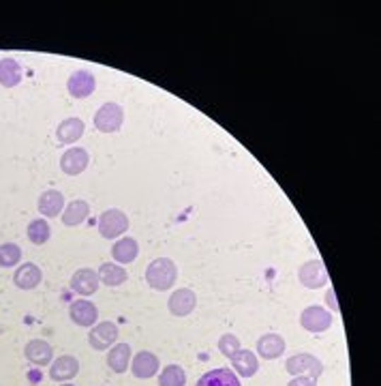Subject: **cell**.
Here are the masks:
<instances>
[{
	"mask_svg": "<svg viewBox=\"0 0 381 386\" xmlns=\"http://www.w3.org/2000/svg\"><path fill=\"white\" fill-rule=\"evenodd\" d=\"M287 386H317V380L311 378V375H295L289 380Z\"/></svg>",
	"mask_w": 381,
	"mask_h": 386,
	"instance_id": "obj_31",
	"label": "cell"
},
{
	"mask_svg": "<svg viewBox=\"0 0 381 386\" xmlns=\"http://www.w3.org/2000/svg\"><path fill=\"white\" fill-rule=\"evenodd\" d=\"M332 322H334L332 314L322 305H311L300 314V324L309 333H326L332 327Z\"/></svg>",
	"mask_w": 381,
	"mask_h": 386,
	"instance_id": "obj_3",
	"label": "cell"
},
{
	"mask_svg": "<svg viewBox=\"0 0 381 386\" xmlns=\"http://www.w3.org/2000/svg\"><path fill=\"white\" fill-rule=\"evenodd\" d=\"M118 339V327L114 322H99L93 327L90 335H88V344L93 350H110Z\"/></svg>",
	"mask_w": 381,
	"mask_h": 386,
	"instance_id": "obj_10",
	"label": "cell"
},
{
	"mask_svg": "<svg viewBox=\"0 0 381 386\" xmlns=\"http://www.w3.org/2000/svg\"><path fill=\"white\" fill-rule=\"evenodd\" d=\"M232 367L236 369L234 373H238L240 378H253L259 369L257 356L251 350H240L234 358H232Z\"/></svg>",
	"mask_w": 381,
	"mask_h": 386,
	"instance_id": "obj_25",
	"label": "cell"
},
{
	"mask_svg": "<svg viewBox=\"0 0 381 386\" xmlns=\"http://www.w3.org/2000/svg\"><path fill=\"white\" fill-rule=\"evenodd\" d=\"M88 215H90V204L86 200H73L64 206L60 217L66 227H75V225L84 223L88 219Z\"/></svg>",
	"mask_w": 381,
	"mask_h": 386,
	"instance_id": "obj_19",
	"label": "cell"
},
{
	"mask_svg": "<svg viewBox=\"0 0 381 386\" xmlns=\"http://www.w3.org/2000/svg\"><path fill=\"white\" fill-rule=\"evenodd\" d=\"M71 320L78 324V327H95L99 320V309L93 300L80 298V300H73L71 302Z\"/></svg>",
	"mask_w": 381,
	"mask_h": 386,
	"instance_id": "obj_13",
	"label": "cell"
},
{
	"mask_svg": "<svg viewBox=\"0 0 381 386\" xmlns=\"http://www.w3.org/2000/svg\"><path fill=\"white\" fill-rule=\"evenodd\" d=\"M52 237V227L47 223V219H33L28 223V241L33 245H45Z\"/></svg>",
	"mask_w": 381,
	"mask_h": 386,
	"instance_id": "obj_27",
	"label": "cell"
},
{
	"mask_svg": "<svg viewBox=\"0 0 381 386\" xmlns=\"http://www.w3.org/2000/svg\"><path fill=\"white\" fill-rule=\"evenodd\" d=\"M22 82V67L16 58L0 60V86L16 89Z\"/></svg>",
	"mask_w": 381,
	"mask_h": 386,
	"instance_id": "obj_24",
	"label": "cell"
},
{
	"mask_svg": "<svg viewBox=\"0 0 381 386\" xmlns=\"http://www.w3.org/2000/svg\"><path fill=\"white\" fill-rule=\"evenodd\" d=\"M66 89H69V95L73 99H86V97H90L95 93L97 80H95V75L90 71L80 69V71L71 73L69 82H66Z\"/></svg>",
	"mask_w": 381,
	"mask_h": 386,
	"instance_id": "obj_7",
	"label": "cell"
},
{
	"mask_svg": "<svg viewBox=\"0 0 381 386\" xmlns=\"http://www.w3.org/2000/svg\"><path fill=\"white\" fill-rule=\"evenodd\" d=\"M62 386H73L71 382H62Z\"/></svg>",
	"mask_w": 381,
	"mask_h": 386,
	"instance_id": "obj_33",
	"label": "cell"
},
{
	"mask_svg": "<svg viewBox=\"0 0 381 386\" xmlns=\"http://www.w3.org/2000/svg\"><path fill=\"white\" fill-rule=\"evenodd\" d=\"M285 369L289 375H311V378H320L324 373V363L313 356V354H307V352H302V354H293L291 358H287L285 363Z\"/></svg>",
	"mask_w": 381,
	"mask_h": 386,
	"instance_id": "obj_4",
	"label": "cell"
},
{
	"mask_svg": "<svg viewBox=\"0 0 381 386\" xmlns=\"http://www.w3.org/2000/svg\"><path fill=\"white\" fill-rule=\"evenodd\" d=\"M326 300H328V307L332 309V312H339V302H336V294H334V288H328Z\"/></svg>",
	"mask_w": 381,
	"mask_h": 386,
	"instance_id": "obj_32",
	"label": "cell"
},
{
	"mask_svg": "<svg viewBox=\"0 0 381 386\" xmlns=\"http://www.w3.org/2000/svg\"><path fill=\"white\" fill-rule=\"evenodd\" d=\"M24 354L26 358L37 365V367H47L52 363V356H54V350L52 346L45 341V339H30L24 348Z\"/></svg>",
	"mask_w": 381,
	"mask_h": 386,
	"instance_id": "obj_17",
	"label": "cell"
},
{
	"mask_svg": "<svg viewBox=\"0 0 381 386\" xmlns=\"http://www.w3.org/2000/svg\"><path fill=\"white\" fill-rule=\"evenodd\" d=\"M298 279H300V283H302L304 288H309V290H320V288H324V285L330 281L324 262L317 260V258H315V260H309V262H304V264L300 266Z\"/></svg>",
	"mask_w": 381,
	"mask_h": 386,
	"instance_id": "obj_6",
	"label": "cell"
},
{
	"mask_svg": "<svg viewBox=\"0 0 381 386\" xmlns=\"http://www.w3.org/2000/svg\"><path fill=\"white\" fill-rule=\"evenodd\" d=\"M187 373L180 365H168L159 375V386H184Z\"/></svg>",
	"mask_w": 381,
	"mask_h": 386,
	"instance_id": "obj_28",
	"label": "cell"
},
{
	"mask_svg": "<svg viewBox=\"0 0 381 386\" xmlns=\"http://www.w3.org/2000/svg\"><path fill=\"white\" fill-rule=\"evenodd\" d=\"M122 123H124V110L114 101L103 103L95 114V127L101 133H114L122 127Z\"/></svg>",
	"mask_w": 381,
	"mask_h": 386,
	"instance_id": "obj_5",
	"label": "cell"
},
{
	"mask_svg": "<svg viewBox=\"0 0 381 386\" xmlns=\"http://www.w3.org/2000/svg\"><path fill=\"white\" fill-rule=\"evenodd\" d=\"M88 152L86 148H80V146H73L69 150L62 152V157H60V170L66 174V176H78L82 174L86 168H88Z\"/></svg>",
	"mask_w": 381,
	"mask_h": 386,
	"instance_id": "obj_8",
	"label": "cell"
},
{
	"mask_svg": "<svg viewBox=\"0 0 381 386\" xmlns=\"http://www.w3.org/2000/svg\"><path fill=\"white\" fill-rule=\"evenodd\" d=\"M129 229V217L120 208H107L99 217V232L101 237L107 241L120 239L124 232Z\"/></svg>",
	"mask_w": 381,
	"mask_h": 386,
	"instance_id": "obj_2",
	"label": "cell"
},
{
	"mask_svg": "<svg viewBox=\"0 0 381 386\" xmlns=\"http://www.w3.org/2000/svg\"><path fill=\"white\" fill-rule=\"evenodd\" d=\"M137 256H139V245H137V241L131 239V237H122V239L116 241L114 247H112V258H114V262L120 264V266H122V264L135 262Z\"/></svg>",
	"mask_w": 381,
	"mask_h": 386,
	"instance_id": "obj_21",
	"label": "cell"
},
{
	"mask_svg": "<svg viewBox=\"0 0 381 386\" xmlns=\"http://www.w3.org/2000/svg\"><path fill=\"white\" fill-rule=\"evenodd\" d=\"M107 365L114 373H124L131 367V346L129 344H116L107 352Z\"/></svg>",
	"mask_w": 381,
	"mask_h": 386,
	"instance_id": "obj_23",
	"label": "cell"
},
{
	"mask_svg": "<svg viewBox=\"0 0 381 386\" xmlns=\"http://www.w3.org/2000/svg\"><path fill=\"white\" fill-rule=\"evenodd\" d=\"M43 279V273L37 264L33 262H26L22 266H18L16 275H13V283L20 288V290H35Z\"/></svg>",
	"mask_w": 381,
	"mask_h": 386,
	"instance_id": "obj_22",
	"label": "cell"
},
{
	"mask_svg": "<svg viewBox=\"0 0 381 386\" xmlns=\"http://www.w3.org/2000/svg\"><path fill=\"white\" fill-rule=\"evenodd\" d=\"M285 352V339L276 333H266L257 339V354L266 361H274L283 356Z\"/></svg>",
	"mask_w": 381,
	"mask_h": 386,
	"instance_id": "obj_18",
	"label": "cell"
},
{
	"mask_svg": "<svg viewBox=\"0 0 381 386\" xmlns=\"http://www.w3.org/2000/svg\"><path fill=\"white\" fill-rule=\"evenodd\" d=\"M178 279V266L170 258H157L152 260L146 268V281L152 290L165 292L170 290Z\"/></svg>",
	"mask_w": 381,
	"mask_h": 386,
	"instance_id": "obj_1",
	"label": "cell"
},
{
	"mask_svg": "<svg viewBox=\"0 0 381 386\" xmlns=\"http://www.w3.org/2000/svg\"><path fill=\"white\" fill-rule=\"evenodd\" d=\"M22 260V247L16 243H5L0 245V266L3 268H13Z\"/></svg>",
	"mask_w": 381,
	"mask_h": 386,
	"instance_id": "obj_29",
	"label": "cell"
},
{
	"mask_svg": "<svg viewBox=\"0 0 381 386\" xmlns=\"http://www.w3.org/2000/svg\"><path fill=\"white\" fill-rule=\"evenodd\" d=\"M159 369H161L159 356L155 352H150V350H141L131 358V371L139 380L155 378V373H159Z\"/></svg>",
	"mask_w": 381,
	"mask_h": 386,
	"instance_id": "obj_9",
	"label": "cell"
},
{
	"mask_svg": "<svg viewBox=\"0 0 381 386\" xmlns=\"http://www.w3.org/2000/svg\"><path fill=\"white\" fill-rule=\"evenodd\" d=\"M101 285V279H99V273L93 271V268H80V271H75L73 277H71V290L75 294H80V296H93Z\"/></svg>",
	"mask_w": 381,
	"mask_h": 386,
	"instance_id": "obj_11",
	"label": "cell"
},
{
	"mask_svg": "<svg viewBox=\"0 0 381 386\" xmlns=\"http://www.w3.org/2000/svg\"><path fill=\"white\" fill-rule=\"evenodd\" d=\"M62 210H64V195L58 189H47V191L41 193L39 212L43 215V219H47V217L54 219V217L62 215Z\"/></svg>",
	"mask_w": 381,
	"mask_h": 386,
	"instance_id": "obj_20",
	"label": "cell"
},
{
	"mask_svg": "<svg viewBox=\"0 0 381 386\" xmlns=\"http://www.w3.org/2000/svg\"><path fill=\"white\" fill-rule=\"evenodd\" d=\"M195 307H197V296H195V292L189 290V288H180V290L172 292V296H170V300H168L170 314L176 316V318L189 316Z\"/></svg>",
	"mask_w": 381,
	"mask_h": 386,
	"instance_id": "obj_12",
	"label": "cell"
},
{
	"mask_svg": "<svg viewBox=\"0 0 381 386\" xmlns=\"http://www.w3.org/2000/svg\"><path fill=\"white\" fill-rule=\"evenodd\" d=\"M97 273H99V279H101L105 285H110V288L122 285V283L129 279L124 266H120V264H116V262H103V266H101Z\"/></svg>",
	"mask_w": 381,
	"mask_h": 386,
	"instance_id": "obj_26",
	"label": "cell"
},
{
	"mask_svg": "<svg viewBox=\"0 0 381 386\" xmlns=\"http://www.w3.org/2000/svg\"><path fill=\"white\" fill-rule=\"evenodd\" d=\"M218 350H221V354L223 356H227V358H234L242 348H240V339L236 337V335H232V333H227V335H223L221 339H218Z\"/></svg>",
	"mask_w": 381,
	"mask_h": 386,
	"instance_id": "obj_30",
	"label": "cell"
},
{
	"mask_svg": "<svg viewBox=\"0 0 381 386\" xmlns=\"http://www.w3.org/2000/svg\"><path fill=\"white\" fill-rule=\"evenodd\" d=\"M84 129H86V125H84L82 118H78V116H69V118H64V120L58 125L56 137H58L60 144H75V142H78V140L84 135Z\"/></svg>",
	"mask_w": 381,
	"mask_h": 386,
	"instance_id": "obj_16",
	"label": "cell"
},
{
	"mask_svg": "<svg viewBox=\"0 0 381 386\" xmlns=\"http://www.w3.org/2000/svg\"><path fill=\"white\" fill-rule=\"evenodd\" d=\"M195 386H242L240 384V378L227 367H218V369H212L208 373H204Z\"/></svg>",
	"mask_w": 381,
	"mask_h": 386,
	"instance_id": "obj_15",
	"label": "cell"
},
{
	"mask_svg": "<svg viewBox=\"0 0 381 386\" xmlns=\"http://www.w3.org/2000/svg\"><path fill=\"white\" fill-rule=\"evenodd\" d=\"M78 373H80V361L71 354L58 356L49 367V380L54 382H71Z\"/></svg>",
	"mask_w": 381,
	"mask_h": 386,
	"instance_id": "obj_14",
	"label": "cell"
}]
</instances>
